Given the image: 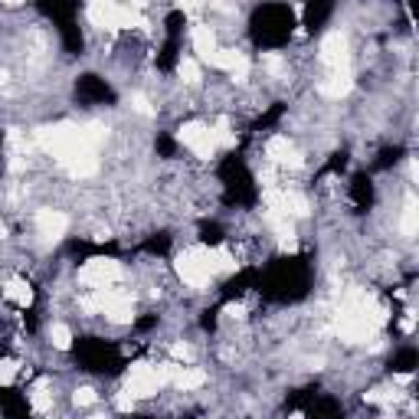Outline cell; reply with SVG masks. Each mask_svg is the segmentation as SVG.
I'll use <instances>...</instances> for the list:
<instances>
[{
	"mask_svg": "<svg viewBox=\"0 0 419 419\" xmlns=\"http://www.w3.org/2000/svg\"><path fill=\"white\" fill-rule=\"evenodd\" d=\"M213 269H216V272H236V259L223 246L213 249Z\"/></svg>",
	"mask_w": 419,
	"mask_h": 419,
	"instance_id": "obj_21",
	"label": "cell"
},
{
	"mask_svg": "<svg viewBox=\"0 0 419 419\" xmlns=\"http://www.w3.org/2000/svg\"><path fill=\"white\" fill-rule=\"evenodd\" d=\"M171 383L177 387V390H200V387L207 383V373H203L200 367H177Z\"/></svg>",
	"mask_w": 419,
	"mask_h": 419,
	"instance_id": "obj_14",
	"label": "cell"
},
{
	"mask_svg": "<svg viewBox=\"0 0 419 419\" xmlns=\"http://www.w3.org/2000/svg\"><path fill=\"white\" fill-rule=\"evenodd\" d=\"M30 403H33L37 413H50V409H53V393H50V387H46L43 380L30 390Z\"/></svg>",
	"mask_w": 419,
	"mask_h": 419,
	"instance_id": "obj_17",
	"label": "cell"
},
{
	"mask_svg": "<svg viewBox=\"0 0 419 419\" xmlns=\"http://www.w3.org/2000/svg\"><path fill=\"white\" fill-rule=\"evenodd\" d=\"M210 131H213V138H216L220 148H233L236 145V135L230 131V122H226V118H216V124H213Z\"/></svg>",
	"mask_w": 419,
	"mask_h": 419,
	"instance_id": "obj_18",
	"label": "cell"
},
{
	"mask_svg": "<svg viewBox=\"0 0 419 419\" xmlns=\"http://www.w3.org/2000/svg\"><path fill=\"white\" fill-rule=\"evenodd\" d=\"M177 75L184 79L187 86H197V82H200V66H197V59H180V66H177Z\"/></svg>",
	"mask_w": 419,
	"mask_h": 419,
	"instance_id": "obj_19",
	"label": "cell"
},
{
	"mask_svg": "<svg viewBox=\"0 0 419 419\" xmlns=\"http://www.w3.org/2000/svg\"><path fill=\"white\" fill-rule=\"evenodd\" d=\"M3 82H7V73H3V69H0V86H3Z\"/></svg>",
	"mask_w": 419,
	"mask_h": 419,
	"instance_id": "obj_31",
	"label": "cell"
},
{
	"mask_svg": "<svg viewBox=\"0 0 419 419\" xmlns=\"http://www.w3.org/2000/svg\"><path fill=\"white\" fill-rule=\"evenodd\" d=\"M400 230H403V236H416V230H419L416 197H407V207H403V220H400Z\"/></svg>",
	"mask_w": 419,
	"mask_h": 419,
	"instance_id": "obj_16",
	"label": "cell"
},
{
	"mask_svg": "<svg viewBox=\"0 0 419 419\" xmlns=\"http://www.w3.org/2000/svg\"><path fill=\"white\" fill-rule=\"evenodd\" d=\"M207 62H210V66H216V69H223V73H230L236 82H246V75H249L246 53H239V50H216Z\"/></svg>",
	"mask_w": 419,
	"mask_h": 419,
	"instance_id": "obj_7",
	"label": "cell"
},
{
	"mask_svg": "<svg viewBox=\"0 0 419 419\" xmlns=\"http://www.w3.org/2000/svg\"><path fill=\"white\" fill-rule=\"evenodd\" d=\"M37 230L39 236H46V239H62L66 236V230H69V216L66 213H59V210H39L37 213Z\"/></svg>",
	"mask_w": 419,
	"mask_h": 419,
	"instance_id": "obj_11",
	"label": "cell"
},
{
	"mask_svg": "<svg viewBox=\"0 0 419 419\" xmlns=\"http://www.w3.org/2000/svg\"><path fill=\"white\" fill-rule=\"evenodd\" d=\"M0 236H3V223H0Z\"/></svg>",
	"mask_w": 419,
	"mask_h": 419,
	"instance_id": "obj_32",
	"label": "cell"
},
{
	"mask_svg": "<svg viewBox=\"0 0 419 419\" xmlns=\"http://www.w3.org/2000/svg\"><path fill=\"white\" fill-rule=\"evenodd\" d=\"M3 298H10L13 305H20V308H30L33 305V285L26 279H10L3 285Z\"/></svg>",
	"mask_w": 419,
	"mask_h": 419,
	"instance_id": "obj_13",
	"label": "cell"
},
{
	"mask_svg": "<svg viewBox=\"0 0 419 419\" xmlns=\"http://www.w3.org/2000/svg\"><path fill=\"white\" fill-rule=\"evenodd\" d=\"M95 390H92V387H79V390H75L73 393V403L75 407H89V403H95Z\"/></svg>",
	"mask_w": 419,
	"mask_h": 419,
	"instance_id": "obj_22",
	"label": "cell"
},
{
	"mask_svg": "<svg viewBox=\"0 0 419 419\" xmlns=\"http://www.w3.org/2000/svg\"><path fill=\"white\" fill-rule=\"evenodd\" d=\"M190 43H194V53H197L200 59H210L216 53V33L207 24H197L190 30Z\"/></svg>",
	"mask_w": 419,
	"mask_h": 419,
	"instance_id": "obj_12",
	"label": "cell"
},
{
	"mask_svg": "<svg viewBox=\"0 0 419 419\" xmlns=\"http://www.w3.org/2000/svg\"><path fill=\"white\" fill-rule=\"evenodd\" d=\"M145 3H148V0H131V7H135V10H138V7H145Z\"/></svg>",
	"mask_w": 419,
	"mask_h": 419,
	"instance_id": "obj_30",
	"label": "cell"
},
{
	"mask_svg": "<svg viewBox=\"0 0 419 419\" xmlns=\"http://www.w3.org/2000/svg\"><path fill=\"white\" fill-rule=\"evenodd\" d=\"M66 171L73 174L75 180H82V177H92V174L99 171V158H95V151H86V154H79L66 164Z\"/></svg>",
	"mask_w": 419,
	"mask_h": 419,
	"instance_id": "obj_15",
	"label": "cell"
},
{
	"mask_svg": "<svg viewBox=\"0 0 419 419\" xmlns=\"http://www.w3.org/2000/svg\"><path fill=\"white\" fill-rule=\"evenodd\" d=\"M13 377H17V364L13 360H0V387L13 383Z\"/></svg>",
	"mask_w": 419,
	"mask_h": 419,
	"instance_id": "obj_23",
	"label": "cell"
},
{
	"mask_svg": "<svg viewBox=\"0 0 419 419\" xmlns=\"http://www.w3.org/2000/svg\"><path fill=\"white\" fill-rule=\"evenodd\" d=\"M266 158H269V164H275V167H301V154H298V148L285 135L269 138Z\"/></svg>",
	"mask_w": 419,
	"mask_h": 419,
	"instance_id": "obj_8",
	"label": "cell"
},
{
	"mask_svg": "<svg viewBox=\"0 0 419 419\" xmlns=\"http://www.w3.org/2000/svg\"><path fill=\"white\" fill-rule=\"evenodd\" d=\"M243 305H226V315H230V318H243Z\"/></svg>",
	"mask_w": 419,
	"mask_h": 419,
	"instance_id": "obj_28",
	"label": "cell"
},
{
	"mask_svg": "<svg viewBox=\"0 0 419 419\" xmlns=\"http://www.w3.org/2000/svg\"><path fill=\"white\" fill-rule=\"evenodd\" d=\"M158 390H160V380H158V373H154V367L145 364V360L131 364L128 380H124V393H131L135 400H148V396H154Z\"/></svg>",
	"mask_w": 419,
	"mask_h": 419,
	"instance_id": "obj_5",
	"label": "cell"
},
{
	"mask_svg": "<svg viewBox=\"0 0 419 419\" xmlns=\"http://www.w3.org/2000/svg\"><path fill=\"white\" fill-rule=\"evenodd\" d=\"M171 354H174L177 360H190V347H187V344H174Z\"/></svg>",
	"mask_w": 419,
	"mask_h": 419,
	"instance_id": "obj_26",
	"label": "cell"
},
{
	"mask_svg": "<svg viewBox=\"0 0 419 419\" xmlns=\"http://www.w3.org/2000/svg\"><path fill=\"white\" fill-rule=\"evenodd\" d=\"M383 321H387V311L377 305V298L354 288V292H347L344 305L337 311L334 331L347 344H364V341H370L377 334V328H380Z\"/></svg>",
	"mask_w": 419,
	"mask_h": 419,
	"instance_id": "obj_1",
	"label": "cell"
},
{
	"mask_svg": "<svg viewBox=\"0 0 419 419\" xmlns=\"http://www.w3.org/2000/svg\"><path fill=\"white\" fill-rule=\"evenodd\" d=\"M115 407L122 409V413H131V409H135V396H131V393H122L118 400H115Z\"/></svg>",
	"mask_w": 419,
	"mask_h": 419,
	"instance_id": "obj_25",
	"label": "cell"
},
{
	"mask_svg": "<svg viewBox=\"0 0 419 419\" xmlns=\"http://www.w3.org/2000/svg\"><path fill=\"white\" fill-rule=\"evenodd\" d=\"M177 141L180 145H187V148L194 151L200 160H210L213 154H216V138H213V131H210L203 122H187L180 124V131H177Z\"/></svg>",
	"mask_w": 419,
	"mask_h": 419,
	"instance_id": "obj_4",
	"label": "cell"
},
{
	"mask_svg": "<svg viewBox=\"0 0 419 419\" xmlns=\"http://www.w3.org/2000/svg\"><path fill=\"white\" fill-rule=\"evenodd\" d=\"M321 62L328 69H337V66H351L347 62V37L341 30H331L328 37L321 39Z\"/></svg>",
	"mask_w": 419,
	"mask_h": 419,
	"instance_id": "obj_9",
	"label": "cell"
},
{
	"mask_svg": "<svg viewBox=\"0 0 419 419\" xmlns=\"http://www.w3.org/2000/svg\"><path fill=\"white\" fill-rule=\"evenodd\" d=\"M131 109L138 111V115H154V109H151V102L138 92V95H131Z\"/></svg>",
	"mask_w": 419,
	"mask_h": 419,
	"instance_id": "obj_24",
	"label": "cell"
},
{
	"mask_svg": "<svg viewBox=\"0 0 419 419\" xmlns=\"http://www.w3.org/2000/svg\"><path fill=\"white\" fill-rule=\"evenodd\" d=\"M0 3H7V7H20V3H26V0H0Z\"/></svg>",
	"mask_w": 419,
	"mask_h": 419,
	"instance_id": "obj_29",
	"label": "cell"
},
{
	"mask_svg": "<svg viewBox=\"0 0 419 419\" xmlns=\"http://www.w3.org/2000/svg\"><path fill=\"white\" fill-rule=\"evenodd\" d=\"M89 20L99 30H131V26H145V17L135 7H122L115 0H92L89 3Z\"/></svg>",
	"mask_w": 419,
	"mask_h": 419,
	"instance_id": "obj_2",
	"label": "cell"
},
{
	"mask_svg": "<svg viewBox=\"0 0 419 419\" xmlns=\"http://www.w3.org/2000/svg\"><path fill=\"white\" fill-rule=\"evenodd\" d=\"M321 95L324 99H344L347 92L354 89V75H351V66H337V69H331V75L321 82Z\"/></svg>",
	"mask_w": 419,
	"mask_h": 419,
	"instance_id": "obj_10",
	"label": "cell"
},
{
	"mask_svg": "<svg viewBox=\"0 0 419 419\" xmlns=\"http://www.w3.org/2000/svg\"><path fill=\"white\" fill-rule=\"evenodd\" d=\"M50 341H53V347L69 351V344H73V331H69L66 324H53V328H50Z\"/></svg>",
	"mask_w": 419,
	"mask_h": 419,
	"instance_id": "obj_20",
	"label": "cell"
},
{
	"mask_svg": "<svg viewBox=\"0 0 419 419\" xmlns=\"http://www.w3.org/2000/svg\"><path fill=\"white\" fill-rule=\"evenodd\" d=\"M118 279H122V266L115 259H89L79 269V282L92 285V288H105V285L118 282Z\"/></svg>",
	"mask_w": 419,
	"mask_h": 419,
	"instance_id": "obj_6",
	"label": "cell"
},
{
	"mask_svg": "<svg viewBox=\"0 0 419 419\" xmlns=\"http://www.w3.org/2000/svg\"><path fill=\"white\" fill-rule=\"evenodd\" d=\"M174 266H177V275L190 288H203L216 275V269H213V249H203V246H194V249H187V252H180Z\"/></svg>",
	"mask_w": 419,
	"mask_h": 419,
	"instance_id": "obj_3",
	"label": "cell"
},
{
	"mask_svg": "<svg viewBox=\"0 0 419 419\" xmlns=\"http://www.w3.org/2000/svg\"><path fill=\"white\" fill-rule=\"evenodd\" d=\"M200 3H203V0H177V7H180L184 13H194Z\"/></svg>",
	"mask_w": 419,
	"mask_h": 419,
	"instance_id": "obj_27",
	"label": "cell"
}]
</instances>
